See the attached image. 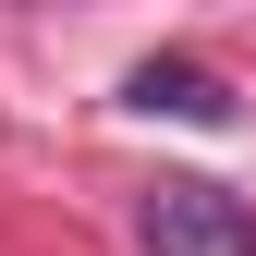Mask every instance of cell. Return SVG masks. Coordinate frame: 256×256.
<instances>
[{
  "instance_id": "6da1fadb",
  "label": "cell",
  "mask_w": 256,
  "mask_h": 256,
  "mask_svg": "<svg viewBox=\"0 0 256 256\" xmlns=\"http://www.w3.org/2000/svg\"><path fill=\"white\" fill-rule=\"evenodd\" d=\"M134 244L146 256H256V208L208 171H158L134 196Z\"/></svg>"
},
{
  "instance_id": "7a4b0ae2",
  "label": "cell",
  "mask_w": 256,
  "mask_h": 256,
  "mask_svg": "<svg viewBox=\"0 0 256 256\" xmlns=\"http://www.w3.org/2000/svg\"><path fill=\"white\" fill-rule=\"evenodd\" d=\"M122 110H146V122H232V86L208 61H134L122 74Z\"/></svg>"
}]
</instances>
